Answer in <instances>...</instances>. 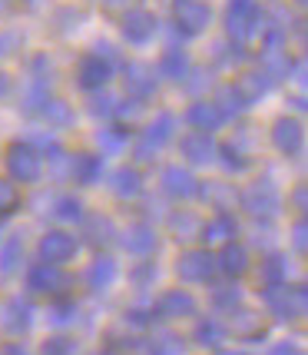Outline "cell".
Listing matches in <instances>:
<instances>
[{"label":"cell","instance_id":"34","mask_svg":"<svg viewBox=\"0 0 308 355\" xmlns=\"http://www.w3.org/2000/svg\"><path fill=\"white\" fill-rule=\"evenodd\" d=\"M17 206H20V189H17V183L0 176V216L17 213Z\"/></svg>","mask_w":308,"mask_h":355},{"label":"cell","instance_id":"24","mask_svg":"<svg viewBox=\"0 0 308 355\" xmlns=\"http://www.w3.org/2000/svg\"><path fill=\"white\" fill-rule=\"evenodd\" d=\"M100 170H103V163H100L96 153H77L73 163H70V176H73L80 186L96 183V180H100Z\"/></svg>","mask_w":308,"mask_h":355},{"label":"cell","instance_id":"50","mask_svg":"<svg viewBox=\"0 0 308 355\" xmlns=\"http://www.w3.org/2000/svg\"><path fill=\"white\" fill-rule=\"evenodd\" d=\"M219 355H248V352H235V349H222Z\"/></svg>","mask_w":308,"mask_h":355},{"label":"cell","instance_id":"18","mask_svg":"<svg viewBox=\"0 0 308 355\" xmlns=\"http://www.w3.org/2000/svg\"><path fill=\"white\" fill-rule=\"evenodd\" d=\"M179 146H183L185 159L196 163V166H206V163L216 156V146H212V137H209V133H196V130H192V133H185L183 137Z\"/></svg>","mask_w":308,"mask_h":355},{"label":"cell","instance_id":"37","mask_svg":"<svg viewBox=\"0 0 308 355\" xmlns=\"http://www.w3.org/2000/svg\"><path fill=\"white\" fill-rule=\"evenodd\" d=\"M44 116L50 120V126H66L70 123V107L60 103V100H53V96H46L44 100Z\"/></svg>","mask_w":308,"mask_h":355},{"label":"cell","instance_id":"9","mask_svg":"<svg viewBox=\"0 0 308 355\" xmlns=\"http://www.w3.org/2000/svg\"><path fill=\"white\" fill-rule=\"evenodd\" d=\"M120 31L129 44H150L159 31V24H156V17L150 10H143V7H133V10H126L123 14V24H120Z\"/></svg>","mask_w":308,"mask_h":355},{"label":"cell","instance_id":"25","mask_svg":"<svg viewBox=\"0 0 308 355\" xmlns=\"http://www.w3.org/2000/svg\"><path fill=\"white\" fill-rule=\"evenodd\" d=\"M285 276H289L285 259H282L278 252H269L262 259V266H259V286H262V289H275V286L285 282Z\"/></svg>","mask_w":308,"mask_h":355},{"label":"cell","instance_id":"12","mask_svg":"<svg viewBox=\"0 0 308 355\" xmlns=\"http://www.w3.org/2000/svg\"><path fill=\"white\" fill-rule=\"evenodd\" d=\"M163 193L172 196V200H189V196H196L199 193V183H196V176L183 166H166L163 170Z\"/></svg>","mask_w":308,"mask_h":355},{"label":"cell","instance_id":"6","mask_svg":"<svg viewBox=\"0 0 308 355\" xmlns=\"http://www.w3.org/2000/svg\"><path fill=\"white\" fill-rule=\"evenodd\" d=\"M37 252H40V259L50 266H63L73 259V252H77V239L70 236V232L63 230H46L44 236H40V246H37Z\"/></svg>","mask_w":308,"mask_h":355},{"label":"cell","instance_id":"43","mask_svg":"<svg viewBox=\"0 0 308 355\" xmlns=\"http://www.w3.org/2000/svg\"><path fill=\"white\" fill-rule=\"evenodd\" d=\"M73 312H77V306H73V302H57L50 319H53V322H70V319H77Z\"/></svg>","mask_w":308,"mask_h":355},{"label":"cell","instance_id":"45","mask_svg":"<svg viewBox=\"0 0 308 355\" xmlns=\"http://www.w3.org/2000/svg\"><path fill=\"white\" fill-rule=\"evenodd\" d=\"M269 355H302V349H298V342H275L272 349H269Z\"/></svg>","mask_w":308,"mask_h":355},{"label":"cell","instance_id":"32","mask_svg":"<svg viewBox=\"0 0 308 355\" xmlns=\"http://www.w3.org/2000/svg\"><path fill=\"white\" fill-rule=\"evenodd\" d=\"M235 87H239V90H242V96H246L248 103H252V100H255V96H262V93L269 90V87H272V80L265 77L262 70H255V73H246V77L239 80V83H235Z\"/></svg>","mask_w":308,"mask_h":355},{"label":"cell","instance_id":"7","mask_svg":"<svg viewBox=\"0 0 308 355\" xmlns=\"http://www.w3.org/2000/svg\"><path fill=\"white\" fill-rule=\"evenodd\" d=\"M109 77H113V67H109V60L103 57V53H83L77 63V83L83 87V90H103L109 83Z\"/></svg>","mask_w":308,"mask_h":355},{"label":"cell","instance_id":"23","mask_svg":"<svg viewBox=\"0 0 308 355\" xmlns=\"http://www.w3.org/2000/svg\"><path fill=\"white\" fill-rule=\"evenodd\" d=\"M212 103H216V110L222 113V120H226V116H235V113H242V110L248 107V100L242 96V90H239L235 83H222L216 90V100H212Z\"/></svg>","mask_w":308,"mask_h":355},{"label":"cell","instance_id":"26","mask_svg":"<svg viewBox=\"0 0 308 355\" xmlns=\"http://www.w3.org/2000/svg\"><path fill=\"white\" fill-rule=\"evenodd\" d=\"M123 246L129 249V252H136V256H146V252H153V246H156V232L150 230V226L136 223V226H129V230L123 232Z\"/></svg>","mask_w":308,"mask_h":355},{"label":"cell","instance_id":"52","mask_svg":"<svg viewBox=\"0 0 308 355\" xmlns=\"http://www.w3.org/2000/svg\"><path fill=\"white\" fill-rule=\"evenodd\" d=\"M295 3H298V7H302V3H305V0H295Z\"/></svg>","mask_w":308,"mask_h":355},{"label":"cell","instance_id":"29","mask_svg":"<svg viewBox=\"0 0 308 355\" xmlns=\"http://www.w3.org/2000/svg\"><path fill=\"white\" fill-rule=\"evenodd\" d=\"M192 339H196V345H202V349H219L222 339H226V325L216 322V319H202V322L196 325V332H192Z\"/></svg>","mask_w":308,"mask_h":355},{"label":"cell","instance_id":"38","mask_svg":"<svg viewBox=\"0 0 308 355\" xmlns=\"http://www.w3.org/2000/svg\"><path fill=\"white\" fill-rule=\"evenodd\" d=\"M212 306H216L219 312H235L239 309V289H235V286L216 289V293H212Z\"/></svg>","mask_w":308,"mask_h":355},{"label":"cell","instance_id":"10","mask_svg":"<svg viewBox=\"0 0 308 355\" xmlns=\"http://www.w3.org/2000/svg\"><path fill=\"white\" fill-rule=\"evenodd\" d=\"M27 286H30V293H40V295H60L66 286H70V279L60 272V266H50V263H37L27 272Z\"/></svg>","mask_w":308,"mask_h":355},{"label":"cell","instance_id":"14","mask_svg":"<svg viewBox=\"0 0 308 355\" xmlns=\"http://www.w3.org/2000/svg\"><path fill=\"white\" fill-rule=\"evenodd\" d=\"M0 329L7 336H24L30 329V302L24 299H7L0 309Z\"/></svg>","mask_w":308,"mask_h":355},{"label":"cell","instance_id":"4","mask_svg":"<svg viewBox=\"0 0 308 355\" xmlns=\"http://www.w3.org/2000/svg\"><path fill=\"white\" fill-rule=\"evenodd\" d=\"M265 299H269V306L275 312L278 319H302L308 312V289L305 286H275V289H265Z\"/></svg>","mask_w":308,"mask_h":355},{"label":"cell","instance_id":"19","mask_svg":"<svg viewBox=\"0 0 308 355\" xmlns=\"http://www.w3.org/2000/svg\"><path fill=\"white\" fill-rule=\"evenodd\" d=\"M232 332H235L239 339L255 342V339H262L265 336V319L252 309H235L232 312Z\"/></svg>","mask_w":308,"mask_h":355},{"label":"cell","instance_id":"39","mask_svg":"<svg viewBox=\"0 0 308 355\" xmlns=\"http://www.w3.org/2000/svg\"><path fill=\"white\" fill-rule=\"evenodd\" d=\"M40 355H73V342L66 336H53L40 345Z\"/></svg>","mask_w":308,"mask_h":355},{"label":"cell","instance_id":"31","mask_svg":"<svg viewBox=\"0 0 308 355\" xmlns=\"http://www.w3.org/2000/svg\"><path fill=\"white\" fill-rule=\"evenodd\" d=\"M202 196L212 202L219 213H226V209H229V206H235V200H239V193H235L229 183H209V186H202Z\"/></svg>","mask_w":308,"mask_h":355},{"label":"cell","instance_id":"28","mask_svg":"<svg viewBox=\"0 0 308 355\" xmlns=\"http://www.w3.org/2000/svg\"><path fill=\"white\" fill-rule=\"evenodd\" d=\"M159 73H163L166 80H185V73H189V60H185L183 46H170V50L163 53Z\"/></svg>","mask_w":308,"mask_h":355},{"label":"cell","instance_id":"8","mask_svg":"<svg viewBox=\"0 0 308 355\" xmlns=\"http://www.w3.org/2000/svg\"><path fill=\"white\" fill-rule=\"evenodd\" d=\"M176 272H179L183 282H209L212 272H216V256L209 249H189V252L179 256Z\"/></svg>","mask_w":308,"mask_h":355},{"label":"cell","instance_id":"51","mask_svg":"<svg viewBox=\"0 0 308 355\" xmlns=\"http://www.w3.org/2000/svg\"><path fill=\"white\" fill-rule=\"evenodd\" d=\"M96 355H120L116 349H103V352H96Z\"/></svg>","mask_w":308,"mask_h":355},{"label":"cell","instance_id":"21","mask_svg":"<svg viewBox=\"0 0 308 355\" xmlns=\"http://www.w3.org/2000/svg\"><path fill=\"white\" fill-rule=\"evenodd\" d=\"M109 186H113V193H116L120 200H133V196L143 193V173H139L136 166H120V170L113 173Z\"/></svg>","mask_w":308,"mask_h":355},{"label":"cell","instance_id":"16","mask_svg":"<svg viewBox=\"0 0 308 355\" xmlns=\"http://www.w3.org/2000/svg\"><path fill=\"white\" fill-rule=\"evenodd\" d=\"M216 266L226 272L229 279H239V276H246L248 272V249L242 246V243H222V249H219V256H216Z\"/></svg>","mask_w":308,"mask_h":355},{"label":"cell","instance_id":"48","mask_svg":"<svg viewBox=\"0 0 308 355\" xmlns=\"http://www.w3.org/2000/svg\"><path fill=\"white\" fill-rule=\"evenodd\" d=\"M0 355H27L20 345H14V342H7V345H0Z\"/></svg>","mask_w":308,"mask_h":355},{"label":"cell","instance_id":"13","mask_svg":"<svg viewBox=\"0 0 308 355\" xmlns=\"http://www.w3.org/2000/svg\"><path fill=\"white\" fill-rule=\"evenodd\" d=\"M185 123L192 126L196 133H216L219 126H222V113L216 110V103L212 100H196L192 107L185 110Z\"/></svg>","mask_w":308,"mask_h":355},{"label":"cell","instance_id":"40","mask_svg":"<svg viewBox=\"0 0 308 355\" xmlns=\"http://www.w3.org/2000/svg\"><path fill=\"white\" fill-rule=\"evenodd\" d=\"M292 246H295L298 256H305L308 252V223H305V216H298V223L292 226Z\"/></svg>","mask_w":308,"mask_h":355},{"label":"cell","instance_id":"11","mask_svg":"<svg viewBox=\"0 0 308 355\" xmlns=\"http://www.w3.org/2000/svg\"><path fill=\"white\" fill-rule=\"evenodd\" d=\"M272 143H275L278 153L298 156L302 146H305V130H302V123H298L295 116H282V120H275V126H272Z\"/></svg>","mask_w":308,"mask_h":355},{"label":"cell","instance_id":"15","mask_svg":"<svg viewBox=\"0 0 308 355\" xmlns=\"http://www.w3.org/2000/svg\"><path fill=\"white\" fill-rule=\"evenodd\" d=\"M156 312L163 319H185V315L196 312V299H192V293H185V289H170V293L159 295Z\"/></svg>","mask_w":308,"mask_h":355},{"label":"cell","instance_id":"3","mask_svg":"<svg viewBox=\"0 0 308 355\" xmlns=\"http://www.w3.org/2000/svg\"><path fill=\"white\" fill-rule=\"evenodd\" d=\"M7 173L14 183H37L44 173V159L33 143H10L7 146Z\"/></svg>","mask_w":308,"mask_h":355},{"label":"cell","instance_id":"46","mask_svg":"<svg viewBox=\"0 0 308 355\" xmlns=\"http://www.w3.org/2000/svg\"><path fill=\"white\" fill-rule=\"evenodd\" d=\"M305 202H308V189L305 186H295V193H292V206L305 216Z\"/></svg>","mask_w":308,"mask_h":355},{"label":"cell","instance_id":"41","mask_svg":"<svg viewBox=\"0 0 308 355\" xmlns=\"http://www.w3.org/2000/svg\"><path fill=\"white\" fill-rule=\"evenodd\" d=\"M17 256H20V239H10V243L3 246V252H0V269L10 272L17 266Z\"/></svg>","mask_w":308,"mask_h":355},{"label":"cell","instance_id":"1","mask_svg":"<svg viewBox=\"0 0 308 355\" xmlns=\"http://www.w3.org/2000/svg\"><path fill=\"white\" fill-rule=\"evenodd\" d=\"M226 31L235 44H248L265 31V17L259 14L255 0H229L226 7Z\"/></svg>","mask_w":308,"mask_h":355},{"label":"cell","instance_id":"2","mask_svg":"<svg viewBox=\"0 0 308 355\" xmlns=\"http://www.w3.org/2000/svg\"><path fill=\"white\" fill-rule=\"evenodd\" d=\"M172 24L183 37H199L212 24V7L206 0H172Z\"/></svg>","mask_w":308,"mask_h":355},{"label":"cell","instance_id":"36","mask_svg":"<svg viewBox=\"0 0 308 355\" xmlns=\"http://www.w3.org/2000/svg\"><path fill=\"white\" fill-rule=\"evenodd\" d=\"M53 213H57V219L80 223V219H83V202H80L77 196H60V200H57V206H53Z\"/></svg>","mask_w":308,"mask_h":355},{"label":"cell","instance_id":"27","mask_svg":"<svg viewBox=\"0 0 308 355\" xmlns=\"http://www.w3.org/2000/svg\"><path fill=\"white\" fill-rule=\"evenodd\" d=\"M172 133H176V116L163 110V113L156 116L153 123L146 126V133H143V139H146V143H150L153 150H159V146H163V143H166V139H170Z\"/></svg>","mask_w":308,"mask_h":355},{"label":"cell","instance_id":"5","mask_svg":"<svg viewBox=\"0 0 308 355\" xmlns=\"http://www.w3.org/2000/svg\"><path fill=\"white\" fill-rule=\"evenodd\" d=\"M239 202H242L255 219H272L278 213V189L272 186V180H259V183L246 186V189L239 193Z\"/></svg>","mask_w":308,"mask_h":355},{"label":"cell","instance_id":"33","mask_svg":"<svg viewBox=\"0 0 308 355\" xmlns=\"http://www.w3.org/2000/svg\"><path fill=\"white\" fill-rule=\"evenodd\" d=\"M83 230H87V239H90L93 246H100V243H109L113 223L107 216H90V219H83Z\"/></svg>","mask_w":308,"mask_h":355},{"label":"cell","instance_id":"44","mask_svg":"<svg viewBox=\"0 0 308 355\" xmlns=\"http://www.w3.org/2000/svg\"><path fill=\"white\" fill-rule=\"evenodd\" d=\"M90 110L96 113V116H100V113H107V116H113V110H116V100H113V96H93Z\"/></svg>","mask_w":308,"mask_h":355},{"label":"cell","instance_id":"47","mask_svg":"<svg viewBox=\"0 0 308 355\" xmlns=\"http://www.w3.org/2000/svg\"><path fill=\"white\" fill-rule=\"evenodd\" d=\"M103 3H107L109 10H123V14H126V10H129V3H133V0H103Z\"/></svg>","mask_w":308,"mask_h":355},{"label":"cell","instance_id":"30","mask_svg":"<svg viewBox=\"0 0 308 355\" xmlns=\"http://www.w3.org/2000/svg\"><path fill=\"white\" fill-rule=\"evenodd\" d=\"M185 345L176 332H156L150 345H146V355H183Z\"/></svg>","mask_w":308,"mask_h":355},{"label":"cell","instance_id":"42","mask_svg":"<svg viewBox=\"0 0 308 355\" xmlns=\"http://www.w3.org/2000/svg\"><path fill=\"white\" fill-rule=\"evenodd\" d=\"M24 44V37L17 31H3L0 33V57H10V53H17V46Z\"/></svg>","mask_w":308,"mask_h":355},{"label":"cell","instance_id":"22","mask_svg":"<svg viewBox=\"0 0 308 355\" xmlns=\"http://www.w3.org/2000/svg\"><path fill=\"white\" fill-rule=\"evenodd\" d=\"M235 232H239L235 219H232L229 213H216V216L202 226V239H206L209 246H212V243H232V239H235Z\"/></svg>","mask_w":308,"mask_h":355},{"label":"cell","instance_id":"20","mask_svg":"<svg viewBox=\"0 0 308 355\" xmlns=\"http://www.w3.org/2000/svg\"><path fill=\"white\" fill-rule=\"evenodd\" d=\"M113 282H116V259H109V256H96L93 266L87 269V286H90L93 293H107Z\"/></svg>","mask_w":308,"mask_h":355},{"label":"cell","instance_id":"17","mask_svg":"<svg viewBox=\"0 0 308 355\" xmlns=\"http://www.w3.org/2000/svg\"><path fill=\"white\" fill-rule=\"evenodd\" d=\"M156 90V73L146 63H126V93L129 100H146Z\"/></svg>","mask_w":308,"mask_h":355},{"label":"cell","instance_id":"35","mask_svg":"<svg viewBox=\"0 0 308 355\" xmlns=\"http://www.w3.org/2000/svg\"><path fill=\"white\" fill-rule=\"evenodd\" d=\"M216 153L222 156V163H226V170H246L248 166V156H242V150L235 146V143H222V146H216Z\"/></svg>","mask_w":308,"mask_h":355},{"label":"cell","instance_id":"49","mask_svg":"<svg viewBox=\"0 0 308 355\" xmlns=\"http://www.w3.org/2000/svg\"><path fill=\"white\" fill-rule=\"evenodd\" d=\"M7 93H10V77H7V73L0 70V100H3Z\"/></svg>","mask_w":308,"mask_h":355}]
</instances>
